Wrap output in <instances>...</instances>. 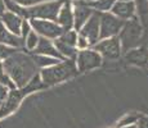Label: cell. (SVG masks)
Instances as JSON below:
<instances>
[{
	"instance_id": "1",
	"label": "cell",
	"mask_w": 148,
	"mask_h": 128,
	"mask_svg": "<svg viewBox=\"0 0 148 128\" xmlns=\"http://www.w3.org/2000/svg\"><path fill=\"white\" fill-rule=\"evenodd\" d=\"M3 68L7 76L12 79L17 89L25 87L38 73V67L32 56L17 50L3 62Z\"/></svg>"
},
{
	"instance_id": "2",
	"label": "cell",
	"mask_w": 148,
	"mask_h": 128,
	"mask_svg": "<svg viewBox=\"0 0 148 128\" xmlns=\"http://www.w3.org/2000/svg\"><path fill=\"white\" fill-rule=\"evenodd\" d=\"M41 89H45V85L42 83L40 74H36L25 87H22V89L9 90L4 104L0 106V119L5 118V116L10 115L12 113L16 112V110L18 109L21 101L23 100L25 96H27L28 93L35 92V91L41 90Z\"/></svg>"
},
{
	"instance_id": "3",
	"label": "cell",
	"mask_w": 148,
	"mask_h": 128,
	"mask_svg": "<svg viewBox=\"0 0 148 128\" xmlns=\"http://www.w3.org/2000/svg\"><path fill=\"white\" fill-rule=\"evenodd\" d=\"M79 73L77 68H76L75 59H64L61 60L58 64L52 65L41 69L40 78L45 87L52 86V85L63 82L68 78H72Z\"/></svg>"
},
{
	"instance_id": "4",
	"label": "cell",
	"mask_w": 148,
	"mask_h": 128,
	"mask_svg": "<svg viewBox=\"0 0 148 128\" xmlns=\"http://www.w3.org/2000/svg\"><path fill=\"white\" fill-rule=\"evenodd\" d=\"M64 0H53L45 1L34 7L23 8V19H45V21H56L59 9L62 8Z\"/></svg>"
},
{
	"instance_id": "5",
	"label": "cell",
	"mask_w": 148,
	"mask_h": 128,
	"mask_svg": "<svg viewBox=\"0 0 148 128\" xmlns=\"http://www.w3.org/2000/svg\"><path fill=\"white\" fill-rule=\"evenodd\" d=\"M142 31H143V27L140 26L138 19L133 18L130 21L125 22L117 36L120 40L121 49L126 53L135 49L142 42Z\"/></svg>"
},
{
	"instance_id": "6",
	"label": "cell",
	"mask_w": 148,
	"mask_h": 128,
	"mask_svg": "<svg viewBox=\"0 0 148 128\" xmlns=\"http://www.w3.org/2000/svg\"><path fill=\"white\" fill-rule=\"evenodd\" d=\"M31 26V30L34 32H36L40 37L45 39H52L56 40L59 36H62V33L64 32L62 30V27L57 22L53 21H45V19H28Z\"/></svg>"
},
{
	"instance_id": "7",
	"label": "cell",
	"mask_w": 148,
	"mask_h": 128,
	"mask_svg": "<svg viewBox=\"0 0 148 128\" xmlns=\"http://www.w3.org/2000/svg\"><path fill=\"white\" fill-rule=\"evenodd\" d=\"M125 22L119 19L111 13H101V23H99V40L115 37L120 33Z\"/></svg>"
},
{
	"instance_id": "8",
	"label": "cell",
	"mask_w": 148,
	"mask_h": 128,
	"mask_svg": "<svg viewBox=\"0 0 148 128\" xmlns=\"http://www.w3.org/2000/svg\"><path fill=\"white\" fill-rule=\"evenodd\" d=\"M94 50L102 58L110 59V60H115L119 59L121 55V44L117 36L104 40H99L94 45Z\"/></svg>"
},
{
	"instance_id": "9",
	"label": "cell",
	"mask_w": 148,
	"mask_h": 128,
	"mask_svg": "<svg viewBox=\"0 0 148 128\" xmlns=\"http://www.w3.org/2000/svg\"><path fill=\"white\" fill-rule=\"evenodd\" d=\"M75 63L79 72H86V70H92L94 68L101 67L102 56L95 50H80L76 54Z\"/></svg>"
},
{
	"instance_id": "10",
	"label": "cell",
	"mask_w": 148,
	"mask_h": 128,
	"mask_svg": "<svg viewBox=\"0 0 148 128\" xmlns=\"http://www.w3.org/2000/svg\"><path fill=\"white\" fill-rule=\"evenodd\" d=\"M99 23H101V13L94 10L90 18L86 21V23L79 31V35L86 39L89 45H93V46L99 41Z\"/></svg>"
},
{
	"instance_id": "11",
	"label": "cell",
	"mask_w": 148,
	"mask_h": 128,
	"mask_svg": "<svg viewBox=\"0 0 148 128\" xmlns=\"http://www.w3.org/2000/svg\"><path fill=\"white\" fill-rule=\"evenodd\" d=\"M73 10V28L76 32L81 30V27L86 23V21L90 18V16L93 14L94 10L90 7H88L85 0L82 1H75V4L72 5Z\"/></svg>"
},
{
	"instance_id": "12",
	"label": "cell",
	"mask_w": 148,
	"mask_h": 128,
	"mask_svg": "<svg viewBox=\"0 0 148 128\" xmlns=\"http://www.w3.org/2000/svg\"><path fill=\"white\" fill-rule=\"evenodd\" d=\"M111 14L117 17L121 21H129L135 16V4L133 0H117L113 4Z\"/></svg>"
},
{
	"instance_id": "13",
	"label": "cell",
	"mask_w": 148,
	"mask_h": 128,
	"mask_svg": "<svg viewBox=\"0 0 148 128\" xmlns=\"http://www.w3.org/2000/svg\"><path fill=\"white\" fill-rule=\"evenodd\" d=\"M57 23L62 27V30L71 31L73 28V10H72V4L70 1H64L62 8L59 9V13L57 16Z\"/></svg>"
},
{
	"instance_id": "14",
	"label": "cell",
	"mask_w": 148,
	"mask_h": 128,
	"mask_svg": "<svg viewBox=\"0 0 148 128\" xmlns=\"http://www.w3.org/2000/svg\"><path fill=\"white\" fill-rule=\"evenodd\" d=\"M22 21H23V18H21V17H18L17 14H14L12 12H8V10L0 18V22L3 23V26L9 32H12L13 35H17V36H21Z\"/></svg>"
},
{
	"instance_id": "15",
	"label": "cell",
	"mask_w": 148,
	"mask_h": 128,
	"mask_svg": "<svg viewBox=\"0 0 148 128\" xmlns=\"http://www.w3.org/2000/svg\"><path fill=\"white\" fill-rule=\"evenodd\" d=\"M34 53L38 55H45V56H52V58L59 59V60H64V58L58 53V50L54 47L53 42L49 41L45 37H39V42L36 49L34 50Z\"/></svg>"
},
{
	"instance_id": "16",
	"label": "cell",
	"mask_w": 148,
	"mask_h": 128,
	"mask_svg": "<svg viewBox=\"0 0 148 128\" xmlns=\"http://www.w3.org/2000/svg\"><path fill=\"white\" fill-rule=\"evenodd\" d=\"M0 44L5 45V46L14 47V49H18V47L23 46V40L21 39V36L13 35L12 32H9L0 22Z\"/></svg>"
},
{
	"instance_id": "17",
	"label": "cell",
	"mask_w": 148,
	"mask_h": 128,
	"mask_svg": "<svg viewBox=\"0 0 148 128\" xmlns=\"http://www.w3.org/2000/svg\"><path fill=\"white\" fill-rule=\"evenodd\" d=\"M126 60L136 65H146L148 63V49L142 47V49H133L127 51Z\"/></svg>"
},
{
	"instance_id": "18",
	"label": "cell",
	"mask_w": 148,
	"mask_h": 128,
	"mask_svg": "<svg viewBox=\"0 0 148 128\" xmlns=\"http://www.w3.org/2000/svg\"><path fill=\"white\" fill-rule=\"evenodd\" d=\"M54 47L58 50V53L61 54L63 58H67V59H75L76 58V54H77V49L76 47H72L70 45L64 44L61 39H56L53 42Z\"/></svg>"
},
{
	"instance_id": "19",
	"label": "cell",
	"mask_w": 148,
	"mask_h": 128,
	"mask_svg": "<svg viewBox=\"0 0 148 128\" xmlns=\"http://www.w3.org/2000/svg\"><path fill=\"white\" fill-rule=\"evenodd\" d=\"M116 1L117 0H85L88 7L99 13H108V10L112 9Z\"/></svg>"
},
{
	"instance_id": "20",
	"label": "cell",
	"mask_w": 148,
	"mask_h": 128,
	"mask_svg": "<svg viewBox=\"0 0 148 128\" xmlns=\"http://www.w3.org/2000/svg\"><path fill=\"white\" fill-rule=\"evenodd\" d=\"M134 4L139 23L142 27H148V0H136Z\"/></svg>"
},
{
	"instance_id": "21",
	"label": "cell",
	"mask_w": 148,
	"mask_h": 128,
	"mask_svg": "<svg viewBox=\"0 0 148 128\" xmlns=\"http://www.w3.org/2000/svg\"><path fill=\"white\" fill-rule=\"evenodd\" d=\"M32 59L35 62L36 67H40V68H48V67H52V65H56L58 64L59 59H56V58H52V56H45V55H38V54H34L32 55Z\"/></svg>"
},
{
	"instance_id": "22",
	"label": "cell",
	"mask_w": 148,
	"mask_h": 128,
	"mask_svg": "<svg viewBox=\"0 0 148 128\" xmlns=\"http://www.w3.org/2000/svg\"><path fill=\"white\" fill-rule=\"evenodd\" d=\"M39 37L40 36L38 35L36 32H34L32 30L30 31V33L26 36V39L23 40V46L27 47V50L30 51H34L38 46V42H39Z\"/></svg>"
},
{
	"instance_id": "23",
	"label": "cell",
	"mask_w": 148,
	"mask_h": 128,
	"mask_svg": "<svg viewBox=\"0 0 148 128\" xmlns=\"http://www.w3.org/2000/svg\"><path fill=\"white\" fill-rule=\"evenodd\" d=\"M59 39L64 42V44L70 45L72 47H76V40H77V32L76 31H66L59 36Z\"/></svg>"
},
{
	"instance_id": "24",
	"label": "cell",
	"mask_w": 148,
	"mask_h": 128,
	"mask_svg": "<svg viewBox=\"0 0 148 128\" xmlns=\"http://www.w3.org/2000/svg\"><path fill=\"white\" fill-rule=\"evenodd\" d=\"M0 85L5 86L7 89L9 90H13V89H17L16 85L12 82V79L7 76V73L4 72V68H3V63H0Z\"/></svg>"
},
{
	"instance_id": "25",
	"label": "cell",
	"mask_w": 148,
	"mask_h": 128,
	"mask_svg": "<svg viewBox=\"0 0 148 128\" xmlns=\"http://www.w3.org/2000/svg\"><path fill=\"white\" fill-rule=\"evenodd\" d=\"M138 119H139V115L138 114H127V115H125L124 118H121L120 121H119V123H117V126H116V128L124 127V126H130V124H136Z\"/></svg>"
},
{
	"instance_id": "26",
	"label": "cell",
	"mask_w": 148,
	"mask_h": 128,
	"mask_svg": "<svg viewBox=\"0 0 148 128\" xmlns=\"http://www.w3.org/2000/svg\"><path fill=\"white\" fill-rule=\"evenodd\" d=\"M18 49H14V47H10V46H5V45H1L0 44V63L5 60L8 56H10L12 54H14Z\"/></svg>"
},
{
	"instance_id": "27",
	"label": "cell",
	"mask_w": 148,
	"mask_h": 128,
	"mask_svg": "<svg viewBox=\"0 0 148 128\" xmlns=\"http://www.w3.org/2000/svg\"><path fill=\"white\" fill-rule=\"evenodd\" d=\"M12 1L21 5V7H23V8H28V7H34V5L41 4V3H45V1H53V0H12Z\"/></svg>"
},
{
	"instance_id": "28",
	"label": "cell",
	"mask_w": 148,
	"mask_h": 128,
	"mask_svg": "<svg viewBox=\"0 0 148 128\" xmlns=\"http://www.w3.org/2000/svg\"><path fill=\"white\" fill-rule=\"evenodd\" d=\"M89 42L85 37H82L81 35H77V40H76V49L79 50H86L89 47Z\"/></svg>"
},
{
	"instance_id": "29",
	"label": "cell",
	"mask_w": 148,
	"mask_h": 128,
	"mask_svg": "<svg viewBox=\"0 0 148 128\" xmlns=\"http://www.w3.org/2000/svg\"><path fill=\"white\" fill-rule=\"evenodd\" d=\"M30 31H31L30 22H28V19H23L22 21V26H21V39L22 40L26 39V36L30 33Z\"/></svg>"
},
{
	"instance_id": "30",
	"label": "cell",
	"mask_w": 148,
	"mask_h": 128,
	"mask_svg": "<svg viewBox=\"0 0 148 128\" xmlns=\"http://www.w3.org/2000/svg\"><path fill=\"white\" fill-rule=\"evenodd\" d=\"M8 92H9V89H7L5 86L0 85V106L4 104L5 99H7V96H8Z\"/></svg>"
},
{
	"instance_id": "31",
	"label": "cell",
	"mask_w": 148,
	"mask_h": 128,
	"mask_svg": "<svg viewBox=\"0 0 148 128\" xmlns=\"http://www.w3.org/2000/svg\"><path fill=\"white\" fill-rule=\"evenodd\" d=\"M136 128H148V116H139Z\"/></svg>"
},
{
	"instance_id": "32",
	"label": "cell",
	"mask_w": 148,
	"mask_h": 128,
	"mask_svg": "<svg viewBox=\"0 0 148 128\" xmlns=\"http://www.w3.org/2000/svg\"><path fill=\"white\" fill-rule=\"evenodd\" d=\"M7 12V8H5V4H4V0H0V18L1 16Z\"/></svg>"
},
{
	"instance_id": "33",
	"label": "cell",
	"mask_w": 148,
	"mask_h": 128,
	"mask_svg": "<svg viewBox=\"0 0 148 128\" xmlns=\"http://www.w3.org/2000/svg\"><path fill=\"white\" fill-rule=\"evenodd\" d=\"M119 128H136V124H130V126H124V127H119Z\"/></svg>"
},
{
	"instance_id": "34",
	"label": "cell",
	"mask_w": 148,
	"mask_h": 128,
	"mask_svg": "<svg viewBox=\"0 0 148 128\" xmlns=\"http://www.w3.org/2000/svg\"><path fill=\"white\" fill-rule=\"evenodd\" d=\"M75 1H82V0H75Z\"/></svg>"
}]
</instances>
